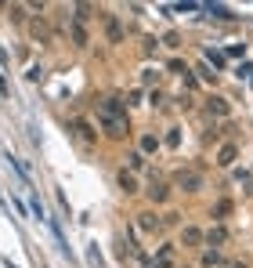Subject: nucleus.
I'll return each mask as SVG.
<instances>
[{
  "label": "nucleus",
  "instance_id": "5",
  "mask_svg": "<svg viewBox=\"0 0 253 268\" xmlns=\"http://www.w3.org/2000/svg\"><path fill=\"white\" fill-rule=\"evenodd\" d=\"M235 152H239L235 145H221V152H217V163H221V167H232V163H235Z\"/></svg>",
  "mask_w": 253,
  "mask_h": 268
},
{
  "label": "nucleus",
  "instance_id": "3",
  "mask_svg": "<svg viewBox=\"0 0 253 268\" xmlns=\"http://www.w3.org/2000/svg\"><path fill=\"white\" fill-rule=\"evenodd\" d=\"M98 124L112 134V138H123L127 134V120H116V116H102V112H98Z\"/></svg>",
  "mask_w": 253,
  "mask_h": 268
},
{
  "label": "nucleus",
  "instance_id": "11",
  "mask_svg": "<svg viewBox=\"0 0 253 268\" xmlns=\"http://www.w3.org/2000/svg\"><path fill=\"white\" fill-rule=\"evenodd\" d=\"M214 116H228V105H224V98H210V105H206Z\"/></svg>",
  "mask_w": 253,
  "mask_h": 268
},
{
  "label": "nucleus",
  "instance_id": "14",
  "mask_svg": "<svg viewBox=\"0 0 253 268\" xmlns=\"http://www.w3.org/2000/svg\"><path fill=\"white\" fill-rule=\"evenodd\" d=\"M76 131L83 134V141H94V131H91V124H83V120H76Z\"/></svg>",
  "mask_w": 253,
  "mask_h": 268
},
{
  "label": "nucleus",
  "instance_id": "4",
  "mask_svg": "<svg viewBox=\"0 0 253 268\" xmlns=\"http://www.w3.org/2000/svg\"><path fill=\"white\" fill-rule=\"evenodd\" d=\"M105 33H109V40H112V44H119V40H123V26H119V18H116V15H105Z\"/></svg>",
  "mask_w": 253,
  "mask_h": 268
},
{
  "label": "nucleus",
  "instance_id": "17",
  "mask_svg": "<svg viewBox=\"0 0 253 268\" xmlns=\"http://www.w3.org/2000/svg\"><path fill=\"white\" fill-rule=\"evenodd\" d=\"M228 210H232V203H228V200H221V203H217V217H224Z\"/></svg>",
  "mask_w": 253,
  "mask_h": 268
},
{
  "label": "nucleus",
  "instance_id": "16",
  "mask_svg": "<svg viewBox=\"0 0 253 268\" xmlns=\"http://www.w3.org/2000/svg\"><path fill=\"white\" fill-rule=\"evenodd\" d=\"M76 11H80V15H76V18H80V22H87V18H91V8H87V4H80V8H76Z\"/></svg>",
  "mask_w": 253,
  "mask_h": 268
},
{
  "label": "nucleus",
  "instance_id": "10",
  "mask_svg": "<svg viewBox=\"0 0 253 268\" xmlns=\"http://www.w3.org/2000/svg\"><path fill=\"white\" fill-rule=\"evenodd\" d=\"M119 188H123V192H138V181H134V174H119Z\"/></svg>",
  "mask_w": 253,
  "mask_h": 268
},
{
  "label": "nucleus",
  "instance_id": "9",
  "mask_svg": "<svg viewBox=\"0 0 253 268\" xmlns=\"http://www.w3.org/2000/svg\"><path fill=\"white\" fill-rule=\"evenodd\" d=\"M181 243L199 247V243H203V232H199V228H185V232H181Z\"/></svg>",
  "mask_w": 253,
  "mask_h": 268
},
{
  "label": "nucleus",
  "instance_id": "7",
  "mask_svg": "<svg viewBox=\"0 0 253 268\" xmlns=\"http://www.w3.org/2000/svg\"><path fill=\"white\" fill-rule=\"evenodd\" d=\"M206 239H210V247H221V243H228V228H224V225L210 228V236H206Z\"/></svg>",
  "mask_w": 253,
  "mask_h": 268
},
{
  "label": "nucleus",
  "instance_id": "2",
  "mask_svg": "<svg viewBox=\"0 0 253 268\" xmlns=\"http://www.w3.org/2000/svg\"><path fill=\"white\" fill-rule=\"evenodd\" d=\"M178 188H185V192H199V188H203V178H199L195 170H181V174H178Z\"/></svg>",
  "mask_w": 253,
  "mask_h": 268
},
{
  "label": "nucleus",
  "instance_id": "19",
  "mask_svg": "<svg viewBox=\"0 0 253 268\" xmlns=\"http://www.w3.org/2000/svg\"><path fill=\"white\" fill-rule=\"evenodd\" d=\"M235 268H246V264H235Z\"/></svg>",
  "mask_w": 253,
  "mask_h": 268
},
{
  "label": "nucleus",
  "instance_id": "8",
  "mask_svg": "<svg viewBox=\"0 0 253 268\" xmlns=\"http://www.w3.org/2000/svg\"><path fill=\"white\" fill-rule=\"evenodd\" d=\"M148 196H152V203H163L170 192H166V185H163V181H152V185H148Z\"/></svg>",
  "mask_w": 253,
  "mask_h": 268
},
{
  "label": "nucleus",
  "instance_id": "1",
  "mask_svg": "<svg viewBox=\"0 0 253 268\" xmlns=\"http://www.w3.org/2000/svg\"><path fill=\"white\" fill-rule=\"evenodd\" d=\"M98 112H102V116H116V120H127V105H123L119 98H105Z\"/></svg>",
  "mask_w": 253,
  "mask_h": 268
},
{
  "label": "nucleus",
  "instance_id": "6",
  "mask_svg": "<svg viewBox=\"0 0 253 268\" xmlns=\"http://www.w3.org/2000/svg\"><path fill=\"white\" fill-rule=\"evenodd\" d=\"M138 217H141V221H138V225H141V228H145V232H159V228H163V221H159V217H156V214H138Z\"/></svg>",
  "mask_w": 253,
  "mask_h": 268
},
{
  "label": "nucleus",
  "instance_id": "12",
  "mask_svg": "<svg viewBox=\"0 0 253 268\" xmlns=\"http://www.w3.org/2000/svg\"><path fill=\"white\" fill-rule=\"evenodd\" d=\"M156 149H159L156 134H145V138H141V156H145V152H156Z\"/></svg>",
  "mask_w": 253,
  "mask_h": 268
},
{
  "label": "nucleus",
  "instance_id": "15",
  "mask_svg": "<svg viewBox=\"0 0 253 268\" xmlns=\"http://www.w3.org/2000/svg\"><path fill=\"white\" fill-rule=\"evenodd\" d=\"M210 11H214V15H217V18H235V15H232V11H228V8H221V4H210Z\"/></svg>",
  "mask_w": 253,
  "mask_h": 268
},
{
  "label": "nucleus",
  "instance_id": "18",
  "mask_svg": "<svg viewBox=\"0 0 253 268\" xmlns=\"http://www.w3.org/2000/svg\"><path fill=\"white\" fill-rule=\"evenodd\" d=\"M0 94H4V98H8V84H4V80H0Z\"/></svg>",
  "mask_w": 253,
  "mask_h": 268
},
{
  "label": "nucleus",
  "instance_id": "13",
  "mask_svg": "<svg viewBox=\"0 0 253 268\" xmlns=\"http://www.w3.org/2000/svg\"><path fill=\"white\" fill-rule=\"evenodd\" d=\"M72 40H76V44H80V47H83V44H87V29H83V26H80V22H76V26H72Z\"/></svg>",
  "mask_w": 253,
  "mask_h": 268
}]
</instances>
